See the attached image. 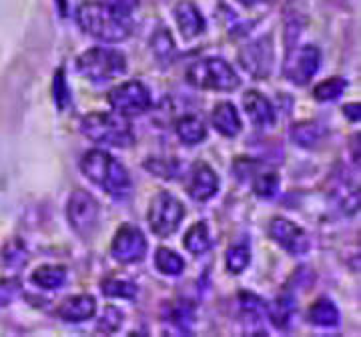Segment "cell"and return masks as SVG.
I'll return each mask as SVG.
<instances>
[{
	"instance_id": "obj_23",
	"label": "cell",
	"mask_w": 361,
	"mask_h": 337,
	"mask_svg": "<svg viewBox=\"0 0 361 337\" xmlns=\"http://www.w3.org/2000/svg\"><path fill=\"white\" fill-rule=\"evenodd\" d=\"M183 243H185V249H187L189 253H193V255H201V253L209 251L211 245H213V241H211L209 227H207L205 221L195 223L193 227L185 233Z\"/></svg>"
},
{
	"instance_id": "obj_32",
	"label": "cell",
	"mask_w": 361,
	"mask_h": 337,
	"mask_svg": "<svg viewBox=\"0 0 361 337\" xmlns=\"http://www.w3.org/2000/svg\"><path fill=\"white\" fill-rule=\"evenodd\" d=\"M142 167L151 171L157 177H161V179H175L179 173V163L175 159H157V157H153V159L145 161Z\"/></svg>"
},
{
	"instance_id": "obj_20",
	"label": "cell",
	"mask_w": 361,
	"mask_h": 337,
	"mask_svg": "<svg viewBox=\"0 0 361 337\" xmlns=\"http://www.w3.org/2000/svg\"><path fill=\"white\" fill-rule=\"evenodd\" d=\"M310 324L315 327H336L339 324V310L331 299H317L310 307Z\"/></svg>"
},
{
	"instance_id": "obj_25",
	"label": "cell",
	"mask_w": 361,
	"mask_h": 337,
	"mask_svg": "<svg viewBox=\"0 0 361 337\" xmlns=\"http://www.w3.org/2000/svg\"><path fill=\"white\" fill-rule=\"evenodd\" d=\"M151 49L161 65H171V61L175 59V52H177L173 37L167 28H157V32L151 39Z\"/></svg>"
},
{
	"instance_id": "obj_1",
	"label": "cell",
	"mask_w": 361,
	"mask_h": 337,
	"mask_svg": "<svg viewBox=\"0 0 361 337\" xmlns=\"http://www.w3.org/2000/svg\"><path fill=\"white\" fill-rule=\"evenodd\" d=\"M80 171L90 183L101 187L104 193L116 201L127 199L133 191V183H130L127 168L101 149H92L82 155Z\"/></svg>"
},
{
	"instance_id": "obj_9",
	"label": "cell",
	"mask_w": 361,
	"mask_h": 337,
	"mask_svg": "<svg viewBox=\"0 0 361 337\" xmlns=\"http://www.w3.org/2000/svg\"><path fill=\"white\" fill-rule=\"evenodd\" d=\"M147 249H149L147 237L135 225H123L116 231L115 239H113V245H111L113 257L118 263H125V265L139 263V261L145 259Z\"/></svg>"
},
{
	"instance_id": "obj_34",
	"label": "cell",
	"mask_w": 361,
	"mask_h": 337,
	"mask_svg": "<svg viewBox=\"0 0 361 337\" xmlns=\"http://www.w3.org/2000/svg\"><path fill=\"white\" fill-rule=\"evenodd\" d=\"M123 319H125L123 312L116 310L115 305H109V307L104 310L103 317L99 319V331H103V333H115V331L121 329Z\"/></svg>"
},
{
	"instance_id": "obj_6",
	"label": "cell",
	"mask_w": 361,
	"mask_h": 337,
	"mask_svg": "<svg viewBox=\"0 0 361 337\" xmlns=\"http://www.w3.org/2000/svg\"><path fill=\"white\" fill-rule=\"evenodd\" d=\"M183 219H185V205L175 195L159 191L153 197L149 211H147V221H149L153 233L159 237H171L179 229Z\"/></svg>"
},
{
	"instance_id": "obj_26",
	"label": "cell",
	"mask_w": 361,
	"mask_h": 337,
	"mask_svg": "<svg viewBox=\"0 0 361 337\" xmlns=\"http://www.w3.org/2000/svg\"><path fill=\"white\" fill-rule=\"evenodd\" d=\"M225 263H227V269L233 275H239V273L245 271L249 263H251V247H249V243L241 241V243H235L233 247H229Z\"/></svg>"
},
{
	"instance_id": "obj_27",
	"label": "cell",
	"mask_w": 361,
	"mask_h": 337,
	"mask_svg": "<svg viewBox=\"0 0 361 337\" xmlns=\"http://www.w3.org/2000/svg\"><path fill=\"white\" fill-rule=\"evenodd\" d=\"M345 89H348V80H345V78L331 77L327 78V80H323V82H319V85L313 89V97H315V101H319V103H331V101L339 99Z\"/></svg>"
},
{
	"instance_id": "obj_12",
	"label": "cell",
	"mask_w": 361,
	"mask_h": 337,
	"mask_svg": "<svg viewBox=\"0 0 361 337\" xmlns=\"http://www.w3.org/2000/svg\"><path fill=\"white\" fill-rule=\"evenodd\" d=\"M269 235L277 245L283 247L291 255H305L310 251L311 243L307 233L301 227H297L295 223L283 219V217L271 219Z\"/></svg>"
},
{
	"instance_id": "obj_17",
	"label": "cell",
	"mask_w": 361,
	"mask_h": 337,
	"mask_svg": "<svg viewBox=\"0 0 361 337\" xmlns=\"http://www.w3.org/2000/svg\"><path fill=\"white\" fill-rule=\"evenodd\" d=\"M211 121H213V127L215 130L227 137V139H233L241 133V117L235 109V104L231 103H219L215 109H213V115H211Z\"/></svg>"
},
{
	"instance_id": "obj_10",
	"label": "cell",
	"mask_w": 361,
	"mask_h": 337,
	"mask_svg": "<svg viewBox=\"0 0 361 337\" xmlns=\"http://www.w3.org/2000/svg\"><path fill=\"white\" fill-rule=\"evenodd\" d=\"M239 61L241 66L247 73L257 80H263L271 75L273 68V42L271 37L253 40L239 52Z\"/></svg>"
},
{
	"instance_id": "obj_31",
	"label": "cell",
	"mask_w": 361,
	"mask_h": 337,
	"mask_svg": "<svg viewBox=\"0 0 361 337\" xmlns=\"http://www.w3.org/2000/svg\"><path fill=\"white\" fill-rule=\"evenodd\" d=\"M279 191V175L267 171V173H261L257 175V179L253 181V193L261 197V199H271L275 197Z\"/></svg>"
},
{
	"instance_id": "obj_22",
	"label": "cell",
	"mask_w": 361,
	"mask_h": 337,
	"mask_svg": "<svg viewBox=\"0 0 361 337\" xmlns=\"http://www.w3.org/2000/svg\"><path fill=\"white\" fill-rule=\"evenodd\" d=\"M32 283L44 291H54L61 289L66 281V269L63 265H42L32 273Z\"/></svg>"
},
{
	"instance_id": "obj_15",
	"label": "cell",
	"mask_w": 361,
	"mask_h": 337,
	"mask_svg": "<svg viewBox=\"0 0 361 337\" xmlns=\"http://www.w3.org/2000/svg\"><path fill=\"white\" fill-rule=\"evenodd\" d=\"M243 106H245L247 117L251 118V123H253L255 127H271V125L277 121L275 106H273L269 99L263 97L261 92H245V97H243Z\"/></svg>"
},
{
	"instance_id": "obj_14",
	"label": "cell",
	"mask_w": 361,
	"mask_h": 337,
	"mask_svg": "<svg viewBox=\"0 0 361 337\" xmlns=\"http://www.w3.org/2000/svg\"><path fill=\"white\" fill-rule=\"evenodd\" d=\"M94 313H97V299L89 293H82V295L65 299L56 315L66 324H80V321L92 319Z\"/></svg>"
},
{
	"instance_id": "obj_28",
	"label": "cell",
	"mask_w": 361,
	"mask_h": 337,
	"mask_svg": "<svg viewBox=\"0 0 361 337\" xmlns=\"http://www.w3.org/2000/svg\"><path fill=\"white\" fill-rule=\"evenodd\" d=\"M155 265L157 269L163 273V275H171V277H177V275L185 271V261H183V257L177 255L175 251H171V249H165V247H161L157 251Z\"/></svg>"
},
{
	"instance_id": "obj_33",
	"label": "cell",
	"mask_w": 361,
	"mask_h": 337,
	"mask_svg": "<svg viewBox=\"0 0 361 337\" xmlns=\"http://www.w3.org/2000/svg\"><path fill=\"white\" fill-rule=\"evenodd\" d=\"M52 99L59 106V111H65V106L71 101V91H68V85L65 80V71L59 68L56 75H54V80H52Z\"/></svg>"
},
{
	"instance_id": "obj_39",
	"label": "cell",
	"mask_w": 361,
	"mask_h": 337,
	"mask_svg": "<svg viewBox=\"0 0 361 337\" xmlns=\"http://www.w3.org/2000/svg\"><path fill=\"white\" fill-rule=\"evenodd\" d=\"M237 2H241L243 6H253V4H255L257 0H237Z\"/></svg>"
},
{
	"instance_id": "obj_3",
	"label": "cell",
	"mask_w": 361,
	"mask_h": 337,
	"mask_svg": "<svg viewBox=\"0 0 361 337\" xmlns=\"http://www.w3.org/2000/svg\"><path fill=\"white\" fill-rule=\"evenodd\" d=\"M80 133L92 143L118 149L135 143L133 127L121 113H90L80 121Z\"/></svg>"
},
{
	"instance_id": "obj_8",
	"label": "cell",
	"mask_w": 361,
	"mask_h": 337,
	"mask_svg": "<svg viewBox=\"0 0 361 337\" xmlns=\"http://www.w3.org/2000/svg\"><path fill=\"white\" fill-rule=\"evenodd\" d=\"M109 104L125 117L141 115L151 106V91L141 80H129L109 92Z\"/></svg>"
},
{
	"instance_id": "obj_35",
	"label": "cell",
	"mask_w": 361,
	"mask_h": 337,
	"mask_svg": "<svg viewBox=\"0 0 361 337\" xmlns=\"http://www.w3.org/2000/svg\"><path fill=\"white\" fill-rule=\"evenodd\" d=\"M20 281L18 279H0V307H6L13 303V299L20 291Z\"/></svg>"
},
{
	"instance_id": "obj_29",
	"label": "cell",
	"mask_w": 361,
	"mask_h": 337,
	"mask_svg": "<svg viewBox=\"0 0 361 337\" xmlns=\"http://www.w3.org/2000/svg\"><path fill=\"white\" fill-rule=\"evenodd\" d=\"M26 261H28V249H26L23 239H13V241H8L4 245V249H2V263L6 267L18 269V267H25Z\"/></svg>"
},
{
	"instance_id": "obj_7",
	"label": "cell",
	"mask_w": 361,
	"mask_h": 337,
	"mask_svg": "<svg viewBox=\"0 0 361 337\" xmlns=\"http://www.w3.org/2000/svg\"><path fill=\"white\" fill-rule=\"evenodd\" d=\"M99 217H101V207L92 195L80 189L71 195L66 203V219L75 229V233L80 235L82 239H89L99 227Z\"/></svg>"
},
{
	"instance_id": "obj_5",
	"label": "cell",
	"mask_w": 361,
	"mask_h": 337,
	"mask_svg": "<svg viewBox=\"0 0 361 337\" xmlns=\"http://www.w3.org/2000/svg\"><path fill=\"white\" fill-rule=\"evenodd\" d=\"M187 80L197 89L205 91H235L241 82L237 73L223 59H203L189 66Z\"/></svg>"
},
{
	"instance_id": "obj_2",
	"label": "cell",
	"mask_w": 361,
	"mask_h": 337,
	"mask_svg": "<svg viewBox=\"0 0 361 337\" xmlns=\"http://www.w3.org/2000/svg\"><path fill=\"white\" fill-rule=\"evenodd\" d=\"M78 26L94 39L103 42H123L130 37V18L115 14L104 2H82L77 8Z\"/></svg>"
},
{
	"instance_id": "obj_36",
	"label": "cell",
	"mask_w": 361,
	"mask_h": 337,
	"mask_svg": "<svg viewBox=\"0 0 361 337\" xmlns=\"http://www.w3.org/2000/svg\"><path fill=\"white\" fill-rule=\"evenodd\" d=\"M239 301H241V307L249 313L267 312V303H265V299H261L259 295H253V293H249V291H241V293H239Z\"/></svg>"
},
{
	"instance_id": "obj_16",
	"label": "cell",
	"mask_w": 361,
	"mask_h": 337,
	"mask_svg": "<svg viewBox=\"0 0 361 337\" xmlns=\"http://www.w3.org/2000/svg\"><path fill=\"white\" fill-rule=\"evenodd\" d=\"M175 20H177L180 35L185 39H195V37L203 35V30H205L207 26L205 16L189 0H183V2H179L175 6Z\"/></svg>"
},
{
	"instance_id": "obj_24",
	"label": "cell",
	"mask_w": 361,
	"mask_h": 337,
	"mask_svg": "<svg viewBox=\"0 0 361 337\" xmlns=\"http://www.w3.org/2000/svg\"><path fill=\"white\" fill-rule=\"evenodd\" d=\"M177 137L185 145H199L205 141V125L197 117H183L177 123Z\"/></svg>"
},
{
	"instance_id": "obj_4",
	"label": "cell",
	"mask_w": 361,
	"mask_h": 337,
	"mask_svg": "<svg viewBox=\"0 0 361 337\" xmlns=\"http://www.w3.org/2000/svg\"><path fill=\"white\" fill-rule=\"evenodd\" d=\"M77 71L92 82H106L127 71V59L115 49L92 47L77 59Z\"/></svg>"
},
{
	"instance_id": "obj_30",
	"label": "cell",
	"mask_w": 361,
	"mask_h": 337,
	"mask_svg": "<svg viewBox=\"0 0 361 337\" xmlns=\"http://www.w3.org/2000/svg\"><path fill=\"white\" fill-rule=\"evenodd\" d=\"M103 293L106 298H116V299H135L137 298V286L133 281H127V279H116V277H111V279H104L103 281Z\"/></svg>"
},
{
	"instance_id": "obj_11",
	"label": "cell",
	"mask_w": 361,
	"mask_h": 337,
	"mask_svg": "<svg viewBox=\"0 0 361 337\" xmlns=\"http://www.w3.org/2000/svg\"><path fill=\"white\" fill-rule=\"evenodd\" d=\"M322 65V51L313 44H307L303 49H299L295 52V56H287L285 63V77L287 80H291L293 85H307L311 78L315 77V73L319 71Z\"/></svg>"
},
{
	"instance_id": "obj_38",
	"label": "cell",
	"mask_w": 361,
	"mask_h": 337,
	"mask_svg": "<svg viewBox=\"0 0 361 337\" xmlns=\"http://www.w3.org/2000/svg\"><path fill=\"white\" fill-rule=\"evenodd\" d=\"M360 103H351L343 106V115L351 121V123H360L361 113H360Z\"/></svg>"
},
{
	"instance_id": "obj_18",
	"label": "cell",
	"mask_w": 361,
	"mask_h": 337,
	"mask_svg": "<svg viewBox=\"0 0 361 337\" xmlns=\"http://www.w3.org/2000/svg\"><path fill=\"white\" fill-rule=\"evenodd\" d=\"M289 135H291V139H293V143L297 147L315 149L325 139L327 129L323 127L322 123H317V121H301V123H295L291 127Z\"/></svg>"
},
{
	"instance_id": "obj_21",
	"label": "cell",
	"mask_w": 361,
	"mask_h": 337,
	"mask_svg": "<svg viewBox=\"0 0 361 337\" xmlns=\"http://www.w3.org/2000/svg\"><path fill=\"white\" fill-rule=\"evenodd\" d=\"M293 313H295V299L289 293L279 295L271 305H267V315H269L271 324L277 329H287Z\"/></svg>"
},
{
	"instance_id": "obj_13",
	"label": "cell",
	"mask_w": 361,
	"mask_h": 337,
	"mask_svg": "<svg viewBox=\"0 0 361 337\" xmlns=\"http://www.w3.org/2000/svg\"><path fill=\"white\" fill-rule=\"evenodd\" d=\"M219 177L213 168L205 165V163H199L195 165L191 175H189V181H187V193L191 195V199L195 201H209L213 199L217 191H219Z\"/></svg>"
},
{
	"instance_id": "obj_19",
	"label": "cell",
	"mask_w": 361,
	"mask_h": 337,
	"mask_svg": "<svg viewBox=\"0 0 361 337\" xmlns=\"http://www.w3.org/2000/svg\"><path fill=\"white\" fill-rule=\"evenodd\" d=\"M165 319L180 333H191L195 324V305L189 301H175L165 307Z\"/></svg>"
},
{
	"instance_id": "obj_37",
	"label": "cell",
	"mask_w": 361,
	"mask_h": 337,
	"mask_svg": "<svg viewBox=\"0 0 361 337\" xmlns=\"http://www.w3.org/2000/svg\"><path fill=\"white\" fill-rule=\"evenodd\" d=\"M104 4L118 16L130 18L133 11H137V6H139V0H104Z\"/></svg>"
}]
</instances>
